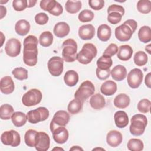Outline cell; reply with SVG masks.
Here are the masks:
<instances>
[{
  "label": "cell",
  "mask_w": 151,
  "mask_h": 151,
  "mask_svg": "<svg viewBox=\"0 0 151 151\" xmlns=\"http://www.w3.org/2000/svg\"><path fill=\"white\" fill-rule=\"evenodd\" d=\"M12 7L17 11H22L28 7V1L27 0H14Z\"/></svg>",
  "instance_id": "45"
},
{
  "label": "cell",
  "mask_w": 151,
  "mask_h": 151,
  "mask_svg": "<svg viewBox=\"0 0 151 151\" xmlns=\"http://www.w3.org/2000/svg\"><path fill=\"white\" fill-rule=\"evenodd\" d=\"M91 107L95 110H101L106 105V101L104 97L99 93L92 95L90 99Z\"/></svg>",
  "instance_id": "24"
},
{
  "label": "cell",
  "mask_w": 151,
  "mask_h": 151,
  "mask_svg": "<svg viewBox=\"0 0 151 151\" xmlns=\"http://www.w3.org/2000/svg\"><path fill=\"white\" fill-rule=\"evenodd\" d=\"M83 102L78 99H75L70 101L67 106V110L71 114L78 113L83 109Z\"/></svg>",
  "instance_id": "32"
},
{
  "label": "cell",
  "mask_w": 151,
  "mask_h": 151,
  "mask_svg": "<svg viewBox=\"0 0 151 151\" xmlns=\"http://www.w3.org/2000/svg\"><path fill=\"white\" fill-rule=\"evenodd\" d=\"M21 44L20 41L16 38H11L8 40L5 46L6 54L11 57L18 55L21 52Z\"/></svg>",
  "instance_id": "15"
},
{
  "label": "cell",
  "mask_w": 151,
  "mask_h": 151,
  "mask_svg": "<svg viewBox=\"0 0 151 151\" xmlns=\"http://www.w3.org/2000/svg\"><path fill=\"white\" fill-rule=\"evenodd\" d=\"M116 126L119 128H124L129 124V117L127 114L122 110L116 111L114 115Z\"/></svg>",
  "instance_id": "21"
},
{
  "label": "cell",
  "mask_w": 151,
  "mask_h": 151,
  "mask_svg": "<svg viewBox=\"0 0 151 151\" xmlns=\"http://www.w3.org/2000/svg\"><path fill=\"white\" fill-rule=\"evenodd\" d=\"M133 54V49L129 45H123L119 47L117 52V57L122 61H127L130 60Z\"/></svg>",
  "instance_id": "27"
},
{
  "label": "cell",
  "mask_w": 151,
  "mask_h": 151,
  "mask_svg": "<svg viewBox=\"0 0 151 151\" xmlns=\"http://www.w3.org/2000/svg\"><path fill=\"white\" fill-rule=\"evenodd\" d=\"M97 37L103 42L107 41L111 35V30L110 27L107 24H101L97 28Z\"/></svg>",
  "instance_id": "25"
},
{
  "label": "cell",
  "mask_w": 151,
  "mask_h": 151,
  "mask_svg": "<svg viewBox=\"0 0 151 151\" xmlns=\"http://www.w3.org/2000/svg\"><path fill=\"white\" fill-rule=\"evenodd\" d=\"M95 35V28L91 24L81 26L78 29V36L83 40L92 39Z\"/></svg>",
  "instance_id": "18"
},
{
  "label": "cell",
  "mask_w": 151,
  "mask_h": 151,
  "mask_svg": "<svg viewBox=\"0 0 151 151\" xmlns=\"http://www.w3.org/2000/svg\"><path fill=\"white\" fill-rule=\"evenodd\" d=\"M47 65L50 73L52 76L58 77L63 71L64 60L60 57L54 56L48 60Z\"/></svg>",
  "instance_id": "11"
},
{
  "label": "cell",
  "mask_w": 151,
  "mask_h": 151,
  "mask_svg": "<svg viewBox=\"0 0 151 151\" xmlns=\"http://www.w3.org/2000/svg\"><path fill=\"white\" fill-rule=\"evenodd\" d=\"M11 120L15 126L18 127H21L27 122V115L21 111L14 112L11 117Z\"/></svg>",
  "instance_id": "30"
},
{
  "label": "cell",
  "mask_w": 151,
  "mask_h": 151,
  "mask_svg": "<svg viewBox=\"0 0 151 151\" xmlns=\"http://www.w3.org/2000/svg\"><path fill=\"white\" fill-rule=\"evenodd\" d=\"M49 114V111L46 107H39L35 110L29 111L27 114V117L29 123L36 124L47 120Z\"/></svg>",
  "instance_id": "7"
},
{
  "label": "cell",
  "mask_w": 151,
  "mask_h": 151,
  "mask_svg": "<svg viewBox=\"0 0 151 151\" xmlns=\"http://www.w3.org/2000/svg\"><path fill=\"white\" fill-rule=\"evenodd\" d=\"M53 150H64V149L63 148H61V147H54L53 149Z\"/></svg>",
  "instance_id": "57"
},
{
  "label": "cell",
  "mask_w": 151,
  "mask_h": 151,
  "mask_svg": "<svg viewBox=\"0 0 151 151\" xmlns=\"http://www.w3.org/2000/svg\"><path fill=\"white\" fill-rule=\"evenodd\" d=\"M0 33H1V37H2V41H1V46H2V45H3V44H4V41H3V40H4V39L5 40V37L4 36V35H3L2 32H1Z\"/></svg>",
  "instance_id": "56"
},
{
  "label": "cell",
  "mask_w": 151,
  "mask_h": 151,
  "mask_svg": "<svg viewBox=\"0 0 151 151\" xmlns=\"http://www.w3.org/2000/svg\"><path fill=\"white\" fill-rule=\"evenodd\" d=\"M104 150V149H102V148H95V149H93V150Z\"/></svg>",
  "instance_id": "58"
},
{
  "label": "cell",
  "mask_w": 151,
  "mask_h": 151,
  "mask_svg": "<svg viewBox=\"0 0 151 151\" xmlns=\"http://www.w3.org/2000/svg\"><path fill=\"white\" fill-rule=\"evenodd\" d=\"M1 141L5 145L17 147L21 143V137L17 131L11 130L2 133L1 136Z\"/></svg>",
  "instance_id": "10"
},
{
  "label": "cell",
  "mask_w": 151,
  "mask_h": 151,
  "mask_svg": "<svg viewBox=\"0 0 151 151\" xmlns=\"http://www.w3.org/2000/svg\"><path fill=\"white\" fill-rule=\"evenodd\" d=\"M38 39L32 35L27 36L24 40L23 61L28 66H34L37 63Z\"/></svg>",
  "instance_id": "1"
},
{
  "label": "cell",
  "mask_w": 151,
  "mask_h": 151,
  "mask_svg": "<svg viewBox=\"0 0 151 151\" xmlns=\"http://www.w3.org/2000/svg\"><path fill=\"white\" fill-rule=\"evenodd\" d=\"M37 133L38 132L33 129H29L25 132L24 136V141L28 146L35 147Z\"/></svg>",
  "instance_id": "37"
},
{
  "label": "cell",
  "mask_w": 151,
  "mask_h": 151,
  "mask_svg": "<svg viewBox=\"0 0 151 151\" xmlns=\"http://www.w3.org/2000/svg\"><path fill=\"white\" fill-rule=\"evenodd\" d=\"M110 74L113 80L120 81L126 77L127 70L123 65H117L113 67V68L110 71Z\"/></svg>",
  "instance_id": "22"
},
{
  "label": "cell",
  "mask_w": 151,
  "mask_h": 151,
  "mask_svg": "<svg viewBox=\"0 0 151 151\" xmlns=\"http://www.w3.org/2000/svg\"><path fill=\"white\" fill-rule=\"evenodd\" d=\"M137 27V22L133 19H127L115 29L116 38L120 41H129Z\"/></svg>",
  "instance_id": "2"
},
{
  "label": "cell",
  "mask_w": 151,
  "mask_h": 151,
  "mask_svg": "<svg viewBox=\"0 0 151 151\" xmlns=\"http://www.w3.org/2000/svg\"><path fill=\"white\" fill-rule=\"evenodd\" d=\"M12 74L14 77L19 80H24L28 78V71L23 67H17L14 68Z\"/></svg>",
  "instance_id": "41"
},
{
  "label": "cell",
  "mask_w": 151,
  "mask_h": 151,
  "mask_svg": "<svg viewBox=\"0 0 151 151\" xmlns=\"http://www.w3.org/2000/svg\"><path fill=\"white\" fill-rule=\"evenodd\" d=\"M150 101L147 99H143L139 101L137 104L138 110L142 113L149 112L150 109Z\"/></svg>",
  "instance_id": "43"
},
{
  "label": "cell",
  "mask_w": 151,
  "mask_h": 151,
  "mask_svg": "<svg viewBox=\"0 0 151 151\" xmlns=\"http://www.w3.org/2000/svg\"><path fill=\"white\" fill-rule=\"evenodd\" d=\"M63 8L62 5L60 3L57 2L54 8L51 11H50L48 12L52 15L59 16L63 13Z\"/></svg>",
  "instance_id": "50"
},
{
  "label": "cell",
  "mask_w": 151,
  "mask_h": 151,
  "mask_svg": "<svg viewBox=\"0 0 151 151\" xmlns=\"http://www.w3.org/2000/svg\"><path fill=\"white\" fill-rule=\"evenodd\" d=\"M50 145V139L48 134L44 132H38L35 147L38 151H46L48 150Z\"/></svg>",
  "instance_id": "14"
},
{
  "label": "cell",
  "mask_w": 151,
  "mask_h": 151,
  "mask_svg": "<svg viewBox=\"0 0 151 151\" xmlns=\"http://www.w3.org/2000/svg\"><path fill=\"white\" fill-rule=\"evenodd\" d=\"M122 139L123 137L122 133L116 130H110L106 136L107 143L113 147L119 146L122 142Z\"/></svg>",
  "instance_id": "17"
},
{
  "label": "cell",
  "mask_w": 151,
  "mask_h": 151,
  "mask_svg": "<svg viewBox=\"0 0 151 151\" xmlns=\"http://www.w3.org/2000/svg\"><path fill=\"white\" fill-rule=\"evenodd\" d=\"M78 79L79 77L78 73L73 70H68L64 76V83L69 87L75 86L77 84Z\"/></svg>",
  "instance_id": "29"
},
{
  "label": "cell",
  "mask_w": 151,
  "mask_h": 151,
  "mask_svg": "<svg viewBox=\"0 0 151 151\" xmlns=\"http://www.w3.org/2000/svg\"><path fill=\"white\" fill-rule=\"evenodd\" d=\"M147 124V119L146 116L142 114H134L131 119L130 132L134 136H140L143 134Z\"/></svg>",
  "instance_id": "4"
},
{
  "label": "cell",
  "mask_w": 151,
  "mask_h": 151,
  "mask_svg": "<svg viewBox=\"0 0 151 151\" xmlns=\"http://www.w3.org/2000/svg\"><path fill=\"white\" fill-rule=\"evenodd\" d=\"M143 74L139 68H133L127 74V81L128 85L132 88H138L142 83Z\"/></svg>",
  "instance_id": "13"
},
{
  "label": "cell",
  "mask_w": 151,
  "mask_h": 151,
  "mask_svg": "<svg viewBox=\"0 0 151 151\" xmlns=\"http://www.w3.org/2000/svg\"><path fill=\"white\" fill-rule=\"evenodd\" d=\"M30 24L25 19H20L18 21L15 25V32L21 36L27 35L30 30Z\"/></svg>",
  "instance_id": "26"
},
{
  "label": "cell",
  "mask_w": 151,
  "mask_h": 151,
  "mask_svg": "<svg viewBox=\"0 0 151 151\" xmlns=\"http://www.w3.org/2000/svg\"><path fill=\"white\" fill-rule=\"evenodd\" d=\"M37 3L36 0H28V8H31L34 6Z\"/></svg>",
  "instance_id": "53"
},
{
  "label": "cell",
  "mask_w": 151,
  "mask_h": 151,
  "mask_svg": "<svg viewBox=\"0 0 151 151\" xmlns=\"http://www.w3.org/2000/svg\"><path fill=\"white\" fill-rule=\"evenodd\" d=\"M124 12V9L122 6L116 4L111 5L107 9L108 22L111 24H118L121 21Z\"/></svg>",
  "instance_id": "9"
},
{
  "label": "cell",
  "mask_w": 151,
  "mask_h": 151,
  "mask_svg": "<svg viewBox=\"0 0 151 151\" xmlns=\"http://www.w3.org/2000/svg\"><path fill=\"white\" fill-rule=\"evenodd\" d=\"M94 14L93 11L88 9H84L80 12L78 16V20L82 22L91 21L94 18Z\"/></svg>",
  "instance_id": "42"
},
{
  "label": "cell",
  "mask_w": 151,
  "mask_h": 151,
  "mask_svg": "<svg viewBox=\"0 0 151 151\" xmlns=\"http://www.w3.org/2000/svg\"><path fill=\"white\" fill-rule=\"evenodd\" d=\"M130 99L128 95L121 93L116 96L113 100L114 105L119 109H125L130 104Z\"/></svg>",
  "instance_id": "28"
},
{
  "label": "cell",
  "mask_w": 151,
  "mask_h": 151,
  "mask_svg": "<svg viewBox=\"0 0 151 151\" xmlns=\"http://www.w3.org/2000/svg\"><path fill=\"white\" fill-rule=\"evenodd\" d=\"M70 28L69 25L65 22H59L57 23L53 29L54 35L58 38L66 37L70 32Z\"/></svg>",
  "instance_id": "20"
},
{
  "label": "cell",
  "mask_w": 151,
  "mask_h": 151,
  "mask_svg": "<svg viewBox=\"0 0 151 151\" xmlns=\"http://www.w3.org/2000/svg\"><path fill=\"white\" fill-rule=\"evenodd\" d=\"M136 7L140 13L148 14L151 11V1L149 0H139L137 3Z\"/></svg>",
  "instance_id": "40"
},
{
  "label": "cell",
  "mask_w": 151,
  "mask_h": 151,
  "mask_svg": "<svg viewBox=\"0 0 151 151\" xmlns=\"http://www.w3.org/2000/svg\"><path fill=\"white\" fill-rule=\"evenodd\" d=\"M97 50L91 43L84 44L81 51L77 54L76 60L82 64H88L97 55Z\"/></svg>",
  "instance_id": "3"
},
{
  "label": "cell",
  "mask_w": 151,
  "mask_h": 151,
  "mask_svg": "<svg viewBox=\"0 0 151 151\" xmlns=\"http://www.w3.org/2000/svg\"><path fill=\"white\" fill-rule=\"evenodd\" d=\"M110 70H100L98 68H96V74L97 78L100 80H104L110 77Z\"/></svg>",
  "instance_id": "49"
},
{
  "label": "cell",
  "mask_w": 151,
  "mask_h": 151,
  "mask_svg": "<svg viewBox=\"0 0 151 151\" xmlns=\"http://www.w3.org/2000/svg\"><path fill=\"white\" fill-rule=\"evenodd\" d=\"M116 83L111 80H107L104 82L100 87L101 93L105 96H112L117 91Z\"/></svg>",
  "instance_id": "23"
},
{
  "label": "cell",
  "mask_w": 151,
  "mask_h": 151,
  "mask_svg": "<svg viewBox=\"0 0 151 151\" xmlns=\"http://www.w3.org/2000/svg\"><path fill=\"white\" fill-rule=\"evenodd\" d=\"M42 98V94L39 90L37 88H32L22 96V102L24 106L31 107L40 103Z\"/></svg>",
  "instance_id": "8"
},
{
  "label": "cell",
  "mask_w": 151,
  "mask_h": 151,
  "mask_svg": "<svg viewBox=\"0 0 151 151\" xmlns=\"http://www.w3.org/2000/svg\"><path fill=\"white\" fill-rule=\"evenodd\" d=\"M62 56L63 60L67 63L74 62L76 60L77 44L73 39H67L62 44Z\"/></svg>",
  "instance_id": "5"
},
{
  "label": "cell",
  "mask_w": 151,
  "mask_h": 151,
  "mask_svg": "<svg viewBox=\"0 0 151 151\" xmlns=\"http://www.w3.org/2000/svg\"><path fill=\"white\" fill-rule=\"evenodd\" d=\"M70 150H83V149L80 147L78 146H73L70 149Z\"/></svg>",
  "instance_id": "54"
},
{
  "label": "cell",
  "mask_w": 151,
  "mask_h": 151,
  "mask_svg": "<svg viewBox=\"0 0 151 151\" xmlns=\"http://www.w3.org/2000/svg\"><path fill=\"white\" fill-rule=\"evenodd\" d=\"M82 4L80 1H70L68 0L65 5V10L70 14H76L81 8Z\"/></svg>",
  "instance_id": "35"
},
{
  "label": "cell",
  "mask_w": 151,
  "mask_h": 151,
  "mask_svg": "<svg viewBox=\"0 0 151 151\" xmlns=\"http://www.w3.org/2000/svg\"><path fill=\"white\" fill-rule=\"evenodd\" d=\"M70 120V115L65 110H58L54 115L50 124V130L58 126H65Z\"/></svg>",
  "instance_id": "12"
},
{
  "label": "cell",
  "mask_w": 151,
  "mask_h": 151,
  "mask_svg": "<svg viewBox=\"0 0 151 151\" xmlns=\"http://www.w3.org/2000/svg\"><path fill=\"white\" fill-rule=\"evenodd\" d=\"M56 2L55 0H42L41 1L40 6L42 9L50 12L54 8Z\"/></svg>",
  "instance_id": "44"
},
{
  "label": "cell",
  "mask_w": 151,
  "mask_h": 151,
  "mask_svg": "<svg viewBox=\"0 0 151 151\" xmlns=\"http://www.w3.org/2000/svg\"><path fill=\"white\" fill-rule=\"evenodd\" d=\"M14 113L12 106L9 104H4L0 107V118L2 120H9Z\"/></svg>",
  "instance_id": "33"
},
{
  "label": "cell",
  "mask_w": 151,
  "mask_h": 151,
  "mask_svg": "<svg viewBox=\"0 0 151 151\" xmlns=\"http://www.w3.org/2000/svg\"><path fill=\"white\" fill-rule=\"evenodd\" d=\"M35 21L39 25H44L48 21V16L47 14L44 12H40L37 14L35 16Z\"/></svg>",
  "instance_id": "47"
},
{
  "label": "cell",
  "mask_w": 151,
  "mask_h": 151,
  "mask_svg": "<svg viewBox=\"0 0 151 151\" xmlns=\"http://www.w3.org/2000/svg\"><path fill=\"white\" fill-rule=\"evenodd\" d=\"M129 150L131 151H141L143 149L144 145L143 142L139 139H131L127 144Z\"/></svg>",
  "instance_id": "38"
},
{
  "label": "cell",
  "mask_w": 151,
  "mask_h": 151,
  "mask_svg": "<svg viewBox=\"0 0 151 151\" xmlns=\"http://www.w3.org/2000/svg\"><path fill=\"white\" fill-rule=\"evenodd\" d=\"M88 4L91 8L94 10L98 11L102 9L104 5L103 0H89Z\"/></svg>",
  "instance_id": "48"
},
{
  "label": "cell",
  "mask_w": 151,
  "mask_h": 151,
  "mask_svg": "<svg viewBox=\"0 0 151 151\" xmlns=\"http://www.w3.org/2000/svg\"><path fill=\"white\" fill-rule=\"evenodd\" d=\"M117 52H118V47L117 45L115 44L111 43L104 51L103 53V55L111 57L114 55Z\"/></svg>",
  "instance_id": "46"
},
{
  "label": "cell",
  "mask_w": 151,
  "mask_h": 151,
  "mask_svg": "<svg viewBox=\"0 0 151 151\" xmlns=\"http://www.w3.org/2000/svg\"><path fill=\"white\" fill-rule=\"evenodd\" d=\"M138 38L143 43H147L151 41V30L149 26L142 27L138 31Z\"/></svg>",
  "instance_id": "31"
},
{
  "label": "cell",
  "mask_w": 151,
  "mask_h": 151,
  "mask_svg": "<svg viewBox=\"0 0 151 151\" xmlns=\"http://www.w3.org/2000/svg\"><path fill=\"white\" fill-rule=\"evenodd\" d=\"M150 73H149L145 77V83L146 86L148 87V88H150Z\"/></svg>",
  "instance_id": "51"
},
{
  "label": "cell",
  "mask_w": 151,
  "mask_h": 151,
  "mask_svg": "<svg viewBox=\"0 0 151 151\" xmlns=\"http://www.w3.org/2000/svg\"><path fill=\"white\" fill-rule=\"evenodd\" d=\"M145 50H146L149 54H151V52H150V44H148L147 46H146Z\"/></svg>",
  "instance_id": "55"
},
{
  "label": "cell",
  "mask_w": 151,
  "mask_h": 151,
  "mask_svg": "<svg viewBox=\"0 0 151 151\" xmlns=\"http://www.w3.org/2000/svg\"><path fill=\"white\" fill-rule=\"evenodd\" d=\"M96 64L100 70H109L113 64V60L110 57L102 55L97 60Z\"/></svg>",
  "instance_id": "36"
},
{
  "label": "cell",
  "mask_w": 151,
  "mask_h": 151,
  "mask_svg": "<svg viewBox=\"0 0 151 151\" xmlns=\"http://www.w3.org/2000/svg\"><path fill=\"white\" fill-rule=\"evenodd\" d=\"M53 42V35L50 31H44L39 37V43L44 47L50 46Z\"/></svg>",
  "instance_id": "34"
},
{
  "label": "cell",
  "mask_w": 151,
  "mask_h": 151,
  "mask_svg": "<svg viewBox=\"0 0 151 151\" xmlns=\"http://www.w3.org/2000/svg\"><path fill=\"white\" fill-rule=\"evenodd\" d=\"M15 88L14 83L10 76L3 77L0 81L1 91L5 94L12 93Z\"/></svg>",
  "instance_id": "19"
},
{
  "label": "cell",
  "mask_w": 151,
  "mask_h": 151,
  "mask_svg": "<svg viewBox=\"0 0 151 151\" xmlns=\"http://www.w3.org/2000/svg\"><path fill=\"white\" fill-rule=\"evenodd\" d=\"M0 13H1L0 19H2L6 14V8L3 5L0 6Z\"/></svg>",
  "instance_id": "52"
},
{
  "label": "cell",
  "mask_w": 151,
  "mask_h": 151,
  "mask_svg": "<svg viewBox=\"0 0 151 151\" xmlns=\"http://www.w3.org/2000/svg\"><path fill=\"white\" fill-rule=\"evenodd\" d=\"M148 60V57L147 54L142 51H139L136 52L133 57V61L134 64L137 66H143L145 65Z\"/></svg>",
  "instance_id": "39"
},
{
  "label": "cell",
  "mask_w": 151,
  "mask_h": 151,
  "mask_svg": "<svg viewBox=\"0 0 151 151\" xmlns=\"http://www.w3.org/2000/svg\"><path fill=\"white\" fill-rule=\"evenodd\" d=\"M54 141L58 144L65 143L68 139V132L64 126H58L51 131Z\"/></svg>",
  "instance_id": "16"
},
{
  "label": "cell",
  "mask_w": 151,
  "mask_h": 151,
  "mask_svg": "<svg viewBox=\"0 0 151 151\" xmlns=\"http://www.w3.org/2000/svg\"><path fill=\"white\" fill-rule=\"evenodd\" d=\"M95 91L94 84L89 80L83 81L74 94L75 99L84 102L88 97L91 96Z\"/></svg>",
  "instance_id": "6"
}]
</instances>
